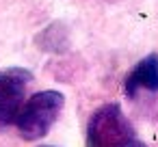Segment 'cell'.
<instances>
[{
  "instance_id": "2",
  "label": "cell",
  "mask_w": 158,
  "mask_h": 147,
  "mask_svg": "<svg viewBox=\"0 0 158 147\" xmlns=\"http://www.w3.org/2000/svg\"><path fill=\"white\" fill-rule=\"evenodd\" d=\"M134 138V128L119 104H104L89 117L85 147H123Z\"/></svg>"
},
{
  "instance_id": "3",
  "label": "cell",
  "mask_w": 158,
  "mask_h": 147,
  "mask_svg": "<svg viewBox=\"0 0 158 147\" xmlns=\"http://www.w3.org/2000/svg\"><path fill=\"white\" fill-rule=\"evenodd\" d=\"M31 80L33 74L24 67L0 69V128H7L15 121Z\"/></svg>"
},
{
  "instance_id": "6",
  "label": "cell",
  "mask_w": 158,
  "mask_h": 147,
  "mask_svg": "<svg viewBox=\"0 0 158 147\" xmlns=\"http://www.w3.org/2000/svg\"><path fill=\"white\" fill-rule=\"evenodd\" d=\"M123 147H147V145H145V143H139V141H134V138H132V141H130L128 145H123Z\"/></svg>"
},
{
  "instance_id": "4",
  "label": "cell",
  "mask_w": 158,
  "mask_h": 147,
  "mask_svg": "<svg viewBox=\"0 0 158 147\" xmlns=\"http://www.w3.org/2000/svg\"><path fill=\"white\" fill-rule=\"evenodd\" d=\"M139 91L158 93V54L152 52L141 59L123 80V93L128 97H136Z\"/></svg>"
},
{
  "instance_id": "7",
  "label": "cell",
  "mask_w": 158,
  "mask_h": 147,
  "mask_svg": "<svg viewBox=\"0 0 158 147\" xmlns=\"http://www.w3.org/2000/svg\"><path fill=\"white\" fill-rule=\"evenodd\" d=\"M41 147H48V145H41Z\"/></svg>"
},
{
  "instance_id": "5",
  "label": "cell",
  "mask_w": 158,
  "mask_h": 147,
  "mask_svg": "<svg viewBox=\"0 0 158 147\" xmlns=\"http://www.w3.org/2000/svg\"><path fill=\"white\" fill-rule=\"evenodd\" d=\"M37 46L41 50H48V52H59L67 46V35H65V28L61 22H54L52 26H48L39 37H37Z\"/></svg>"
},
{
  "instance_id": "1",
  "label": "cell",
  "mask_w": 158,
  "mask_h": 147,
  "mask_svg": "<svg viewBox=\"0 0 158 147\" xmlns=\"http://www.w3.org/2000/svg\"><path fill=\"white\" fill-rule=\"evenodd\" d=\"M65 106V95L61 91L48 89V91H39L35 93L31 100H26L15 117V125L22 138L26 141H39L44 138L50 128L54 125V121L59 119L61 110Z\"/></svg>"
}]
</instances>
